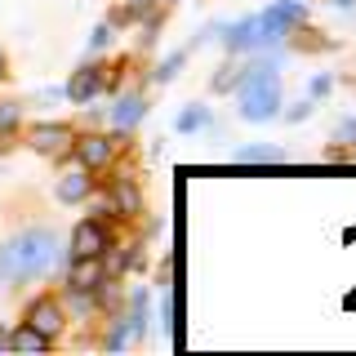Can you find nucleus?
I'll return each mask as SVG.
<instances>
[{
	"label": "nucleus",
	"mask_w": 356,
	"mask_h": 356,
	"mask_svg": "<svg viewBox=\"0 0 356 356\" xmlns=\"http://www.w3.org/2000/svg\"><path fill=\"white\" fill-rule=\"evenodd\" d=\"M147 307H152V294H147V289H143V285H134L129 289V307L125 303H120V321H125V325H129V334H134V343H138L143 339V334H147Z\"/></svg>",
	"instance_id": "nucleus-12"
},
{
	"label": "nucleus",
	"mask_w": 356,
	"mask_h": 356,
	"mask_svg": "<svg viewBox=\"0 0 356 356\" xmlns=\"http://www.w3.org/2000/svg\"><path fill=\"white\" fill-rule=\"evenodd\" d=\"M111 85H116V76H111L107 63H85V67H76V72H72V81H67L63 94H67V103L89 107L94 98H103Z\"/></svg>",
	"instance_id": "nucleus-5"
},
{
	"label": "nucleus",
	"mask_w": 356,
	"mask_h": 356,
	"mask_svg": "<svg viewBox=\"0 0 356 356\" xmlns=\"http://www.w3.org/2000/svg\"><path fill=\"white\" fill-rule=\"evenodd\" d=\"M281 103H285V89H281V67H276V58H254L250 67H241V81H236L241 120L267 125V120L281 116Z\"/></svg>",
	"instance_id": "nucleus-2"
},
{
	"label": "nucleus",
	"mask_w": 356,
	"mask_h": 356,
	"mask_svg": "<svg viewBox=\"0 0 356 356\" xmlns=\"http://www.w3.org/2000/svg\"><path fill=\"white\" fill-rule=\"evenodd\" d=\"M209 120H214V111H209L205 103H187L174 116V129L178 134H200V129H209Z\"/></svg>",
	"instance_id": "nucleus-14"
},
{
	"label": "nucleus",
	"mask_w": 356,
	"mask_h": 356,
	"mask_svg": "<svg viewBox=\"0 0 356 356\" xmlns=\"http://www.w3.org/2000/svg\"><path fill=\"white\" fill-rule=\"evenodd\" d=\"M0 81H9V54L0 49Z\"/></svg>",
	"instance_id": "nucleus-22"
},
{
	"label": "nucleus",
	"mask_w": 356,
	"mask_h": 356,
	"mask_svg": "<svg viewBox=\"0 0 356 356\" xmlns=\"http://www.w3.org/2000/svg\"><path fill=\"white\" fill-rule=\"evenodd\" d=\"M22 321H31L40 334L58 339V334L67 330V303H63V298H54V294H36L27 303V316H22Z\"/></svg>",
	"instance_id": "nucleus-9"
},
{
	"label": "nucleus",
	"mask_w": 356,
	"mask_h": 356,
	"mask_svg": "<svg viewBox=\"0 0 356 356\" xmlns=\"http://www.w3.org/2000/svg\"><path fill=\"white\" fill-rule=\"evenodd\" d=\"M98 209H103L107 218H138L143 214V187L134 174H116L107 187V196L98 200Z\"/></svg>",
	"instance_id": "nucleus-6"
},
{
	"label": "nucleus",
	"mask_w": 356,
	"mask_h": 356,
	"mask_svg": "<svg viewBox=\"0 0 356 356\" xmlns=\"http://www.w3.org/2000/svg\"><path fill=\"white\" fill-rule=\"evenodd\" d=\"M143 116H147V98H143L138 89H125V94H116V103H111L107 125H111V134L129 138V134L143 125Z\"/></svg>",
	"instance_id": "nucleus-8"
},
{
	"label": "nucleus",
	"mask_w": 356,
	"mask_h": 356,
	"mask_svg": "<svg viewBox=\"0 0 356 356\" xmlns=\"http://www.w3.org/2000/svg\"><path fill=\"white\" fill-rule=\"evenodd\" d=\"M339 138H343V143L356 138V120H343V125H339Z\"/></svg>",
	"instance_id": "nucleus-21"
},
{
	"label": "nucleus",
	"mask_w": 356,
	"mask_h": 356,
	"mask_svg": "<svg viewBox=\"0 0 356 356\" xmlns=\"http://www.w3.org/2000/svg\"><path fill=\"white\" fill-rule=\"evenodd\" d=\"M281 147H263V143H259V147H241L236 152V161L241 165H272V161H281Z\"/></svg>",
	"instance_id": "nucleus-16"
},
{
	"label": "nucleus",
	"mask_w": 356,
	"mask_h": 356,
	"mask_svg": "<svg viewBox=\"0 0 356 356\" xmlns=\"http://www.w3.org/2000/svg\"><path fill=\"white\" fill-rule=\"evenodd\" d=\"M18 125H22V107H18V103H0V152L14 147Z\"/></svg>",
	"instance_id": "nucleus-15"
},
{
	"label": "nucleus",
	"mask_w": 356,
	"mask_h": 356,
	"mask_svg": "<svg viewBox=\"0 0 356 356\" xmlns=\"http://www.w3.org/2000/svg\"><path fill=\"white\" fill-rule=\"evenodd\" d=\"M5 348H9V334H5V330H0V352H5Z\"/></svg>",
	"instance_id": "nucleus-23"
},
{
	"label": "nucleus",
	"mask_w": 356,
	"mask_h": 356,
	"mask_svg": "<svg viewBox=\"0 0 356 356\" xmlns=\"http://www.w3.org/2000/svg\"><path fill=\"white\" fill-rule=\"evenodd\" d=\"M352 156H356V152H352Z\"/></svg>",
	"instance_id": "nucleus-25"
},
{
	"label": "nucleus",
	"mask_w": 356,
	"mask_h": 356,
	"mask_svg": "<svg viewBox=\"0 0 356 356\" xmlns=\"http://www.w3.org/2000/svg\"><path fill=\"white\" fill-rule=\"evenodd\" d=\"M76 134L72 125H63V120H40V125H31L27 129V147L44 156V161H67V156L76 152Z\"/></svg>",
	"instance_id": "nucleus-4"
},
{
	"label": "nucleus",
	"mask_w": 356,
	"mask_h": 356,
	"mask_svg": "<svg viewBox=\"0 0 356 356\" xmlns=\"http://www.w3.org/2000/svg\"><path fill=\"white\" fill-rule=\"evenodd\" d=\"M98 192L94 183V170H85V165H76V170H67L58 183H54V196H58V205H89Z\"/></svg>",
	"instance_id": "nucleus-10"
},
{
	"label": "nucleus",
	"mask_w": 356,
	"mask_h": 356,
	"mask_svg": "<svg viewBox=\"0 0 356 356\" xmlns=\"http://www.w3.org/2000/svg\"><path fill=\"white\" fill-rule=\"evenodd\" d=\"M183 63H187V49L170 54V58H165V63H161V67H156V72H152V81H156V85H170L174 76H178V67H183Z\"/></svg>",
	"instance_id": "nucleus-17"
},
{
	"label": "nucleus",
	"mask_w": 356,
	"mask_h": 356,
	"mask_svg": "<svg viewBox=\"0 0 356 356\" xmlns=\"http://www.w3.org/2000/svg\"><path fill=\"white\" fill-rule=\"evenodd\" d=\"M116 245L111 236V218L107 214H89L72 227V236H67V259H103V254Z\"/></svg>",
	"instance_id": "nucleus-3"
},
{
	"label": "nucleus",
	"mask_w": 356,
	"mask_h": 356,
	"mask_svg": "<svg viewBox=\"0 0 356 356\" xmlns=\"http://www.w3.org/2000/svg\"><path fill=\"white\" fill-rule=\"evenodd\" d=\"M67 259L63 232L44 218L18 222L0 236V289H18L31 281H49Z\"/></svg>",
	"instance_id": "nucleus-1"
},
{
	"label": "nucleus",
	"mask_w": 356,
	"mask_h": 356,
	"mask_svg": "<svg viewBox=\"0 0 356 356\" xmlns=\"http://www.w3.org/2000/svg\"><path fill=\"white\" fill-rule=\"evenodd\" d=\"M111 31H116V22H98L94 36H89V54H103L107 44H111Z\"/></svg>",
	"instance_id": "nucleus-18"
},
{
	"label": "nucleus",
	"mask_w": 356,
	"mask_h": 356,
	"mask_svg": "<svg viewBox=\"0 0 356 356\" xmlns=\"http://www.w3.org/2000/svg\"><path fill=\"white\" fill-rule=\"evenodd\" d=\"M312 116V103H298V107H289V120H307Z\"/></svg>",
	"instance_id": "nucleus-20"
},
{
	"label": "nucleus",
	"mask_w": 356,
	"mask_h": 356,
	"mask_svg": "<svg viewBox=\"0 0 356 356\" xmlns=\"http://www.w3.org/2000/svg\"><path fill=\"white\" fill-rule=\"evenodd\" d=\"M334 5H343V9H352V0H334Z\"/></svg>",
	"instance_id": "nucleus-24"
},
{
	"label": "nucleus",
	"mask_w": 356,
	"mask_h": 356,
	"mask_svg": "<svg viewBox=\"0 0 356 356\" xmlns=\"http://www.w3.org/2000/svg\"><path fill=\"white\" fill-rule=\"evenodd\" d=\"M72 156H76V165H85V170L98 174L120 156V134H81Z\"/></svg>",
	"instance_id": "nucleus-7"
},
{
	"label": "nucleus",
	"mask_w": 356,
	"mask_h": 356,
	"mask_svg": "<svg viewBox=\"0 0 356 356\" xmlns=\"http://www.w3.org/2000/svg\"><path fill=\"white\" fill-rule=\"evenodd\" d=\"M107 263L103 259H67V285L72 289H89V294H98V285L107 281Z\"/></svg>",
	"instance_id": "nucleus-11"
},
{
	"label": "nucleus",
	"mask_w": 356,
	"mask_h": 356,
	"mask_svg": "<svg viewBox=\"0 0 356 356\" xmlns=\"http://www.w3.org/2000/svg\"><path fill=\"white\" fill-rule=\"evenodd\" d=\"M321 94H330V76H316V81H312V98H321Z\"/></svg>",
	"instance_id": "nucleus-19"
},
{
	"label": "nucleus",
	"mask_w": 356,
	"mask_h": 356,
	"mask_svg": "<svg viewBox=\"0 0 356 356\" xmlns=\"http://www.w3.org/2000/svg\"><path fill=\"white\" fill-rule=\"evenodd\" d=\"M9 348H14V352H49L54 339H49V334H40L31 321H18V325L9 330Z\"/></svg>",
	"instance_id": "nucleus-13"
}]
</instances>
